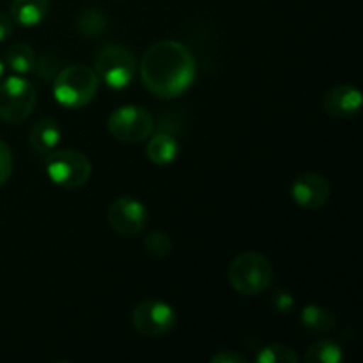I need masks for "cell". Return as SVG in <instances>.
Masks as SVG:
<instances>
[{"mask_svg":"<svg viewBox=\"0 0 363 363\" xmlns=\"http://www.w3.org/2000/svg\"><path fill=\"white\" fill-rule=\"evenodd\" d=\"M195 71V57L190 50L172 39L149 46L140 62L142 84L162 99H172L186 92L194 84Z\"/></svg>","mask_w":363,"mask_h":363,"instance_id":"6da1fadb","label":"cell"},{"mask_svg":"<svg viewBox=\"0 0 363 363\" xmlns=\"http://www.w3.org/2000/svg\"><path fill=\"white\" fill-rule=\"evenodd\" d=\"M273 282V266L261 252L247 250L233 259L229 266V284L243 296H259Z\"/></svg>","mask_w":363,"mask_h":363,"instance_id":"7a4b0ae2","label":"cell"},{"mask_svg":"<svg viewBox=\"0 0 363 363\" xmlns=\"http://www.w3.org/2000/svg\"><path fill=\"white\" fill-rule=\"evenodd\" d=\"M99 78L92 67L85 64H71L62 67L53 78V94L66 108H82L96 98Z\"/></svg>","mask_w":363,"mask_h":363,"instance_id":"3957f363","label":"cell"},{"mask_svg":"<svg viewBox=\"0 0 363 363\" xmlns=\"http://www.w3.org/2000/svg\"><path fill=\"white\" fill-rule=\"evenodd\" d=\"M38 103L34 82L23 77H9L0 82V119L9 124H20L30 117Z\"/></svg>","mask_w":363,"mask_h":363,"instance_id":"277c9868","label":"cell"},{"mask_svg":"<svg viewBox=\"0 0 363 363\" xmlns=\"http://www.w3.org/2000/svg\"><path fill=\"white\" fill-rule=\"evenodd\" d=\"M46 174L57 186L74 190L87 183L92 165L87 156L77 149H53L46 155Z\"/></svg>","mask_w":363,"mask_h":363,"instance_id":"5b68a950","label":"cell"},{"mask_svg":"<svg viewBox=\"0 0 363 363\" xmlns=\"http://www.w3.org/2000/svg\"><path fill=\"white\" fill-rule=\"evenodd\" d=\"M94 71L110 89H126L137 74V62L126 46L110 43L96 53Z\"/></svg>","mask_w":363,"mask_h":363,"instance_id":"8992f818","label":"cell"},{"mask_svg":"<svg viewBox=\"0 0 363 363\" xmlns=\"http://www.w3.org/2000/svg\"><path fill=\"white\" fill-rule=\"evenodd\" d=\"M106 128L116 140L124 144H140L155 131V119L144 106L124 105L110 113Z\"/></svg>","mask_w":363,"mask_h":363,"instance_id":"52a82bcc","label":"cell"},{"mask_svg":"<svg viewBox=\"0 0 363 363\" xmlns=\"http://www.w3.org/2000/svg\"><path fill=\"white\" fill-rule=\"evenodd\" d=\"M176 311L169 303L160 300H145L131 312V325L142 337L158 339L172 332L176 326Z\"/></svg>","mask_w":363,"mask_h":363,"instance_id":"ba28073f","label":"cell"},{"mask_svg":"<svg viewBox=\"0 0 363 363\" xmlns=\"http://www.w3.org/2000/svg\"><path fill=\"white\" fill-rule=\"evenodd\" d=\"M108 225L124 238H135L147 227L149 213L140 201L133 197H119L106 209Z\"/></svg>","mask_w":363,"mask_h":363,"instance_id":"9c48e42d","label":"cell"},{"mask_svg":"<svg viewBox=\"0 0 363 363\" xmlns=\"http://www.w3.org/2000/svg\"><path fill=\"white\" fill-rule=\"evenodd\" d=\"M332 186L321 174L305 172L298 176L291 184V197L303 209H321L326 206Z\"/></svg>","mask_w":363,"mask_h":363,"instance_id":"30bf717a","label":"cell"},{"mask_svg":"<svg viewBox=\"0 0 363 363\" xmlns=\"http://www.w3.org/2000/svg\"><path fill=\"white\" fill-rule=\"evenodd\" d=\"M362 108V92L354 85H337L323 98V110L333 119H351Z\"/></svg>","mask_w":363,"mask_h":363,"instance_id":"8fae6325","label":"cell"},{"mask_svg":"<svg viewBox=\"0 0 363 363\" xmlns=\"http://www.w3.org/2000/svg\"><path fill=\"white\" fill-rule=\"evenodd\" d=\"M60 131L59 123L52 117H43L38 123L32 124L30 128V145L35 152L39 155H48L53 149L57 147L60 140Z\"/></svg>","mask_w":363,"mask_h":363,"instance_id":"7c38bea8","label":"cell"},{"mask_svg":"<svg viewBox=\"0 0 363 363\" xmlns=\"http://www.w3.org/2000/svg\"><path fill=\"white\" fill-rule=\"evenodd\" d=\"M50 11V0H13L11 20L21 27H35L41 23Z\"/></svg>","mask_w":363,"mask_h":363,"instance_id":"4fadbf2b","label":"cell"},{"mask_svg":"<svg viewBox=\"0 0 363 363\" xmlns=\"http://www.w3.org/2000/svg\"><path fill=\"white\" fill-rule=\"evenodd\" d=\"M145 155L155 165H169L179 155V142L172 133L158 131L147 140Z\"/></svg>","mask_w":363,"mask_h":363,"instance_id":"5bb4252c","label":"cell"},{"mask_svg":"<svg viewBox=\"0 0 363 363\" xmlns=\"http://www.w3.org/2000/svg\"><path fill=\"white\" fill-rule=\"evenodd\" d=\"M300 321L301 326L312 333H330L337 325L335 315L326 307L315 303L303 307L300 314Z\"/></svg>","mask_w":363,"mask_h":363,"instance_id":"9a60e30c","label":"cell"},{"mask_svg":"<svg viewBox=\"0 0 363 363\" xmlns=\"http://www.w3.org/2000/svg\"><path fill=\"white\" fill-rule=\"evenodd\" d=\"M6 64L18 74H30L38 67L35 50L27 43H14L6 52Z\"/></svg>","mask_w":363,"mask_h":363,"instance_id":"2e32d148","label":"cell"},{"mask_svg":"<svg viewBox=\"0 0 363 363\" xmlns=\"http://www.w3.org/2000/svg\"><path fill=\"white\" fill-rule=\"evenodd\" d=\"M74 28L78 34L85 35V38L101 35L108 28V18L99 7H87L78 13L77 20H74Z\"/></svg>","mask_w":363,"mask_h":363,"instance_id":"e0dca14e","label":"cell"},{"mask_svg":"<svg viewBox=\"0 0 363 363\" xmlns=\"http://www.w3.org/2000/svg\"><path fill=\"white\" fill-rule=\"evenodd\" d=\"M342 360V347L328 339L318 340L305 351V362L308 363H340Z\"/></svg>","mask_w":363,"mask_h":363,"instance_id":"ac0fdd59","label":"cell"},{"mask_svg":"<svg viewBox=\"0 0 363 363\" xmlns=\"http://www.w3.org/2000/svg\"><path fill=\"white\" fill-rule=\"evenodd\" d=\"M255 360L259 363H298V354L293 347L286 344H268L259 350Z\"/></svg>","mask_w":363,"mask_h":363,"instance_id":"d6986e66","label":"cell"},{"mask_svg":"<svg viewBox=\"0 0 363 363\" xmlns=\"http://www.w3.org/2000/svg\"><path fill=\"white\" fill-rule=\"evenodd\" d=\"M144 248L151 257L163 259L172 252V240H170V236L167 233H162V230H152L151 234L145 236Z\"/></svg>","mask_w":363,"mask_h":363,"instance_id":"ffe728a7","label":"cell"},{"mask_svg":"<svg viewBox=\"0 0 363 363\" xmlns=\"http://www.w3.org/2000/svg\"><path fill=\"white\" fill-rule=\"evenodd\" d=\"M39 74H41L43 80L53 82V78L57 77V73L60 71V60L57 59L55 53H45L41 55V59H38V67H35Z\"/></svg>","mask_w":363,"mask_h":363,"instance_id":"44dd1931","label":"cell"},{"mask_svg":"<svg viewBox=\"0 0 363 363\" xmlns=\"http://www.w3.org/2000/svg\"><path fill=\"white\" fill-rule=\"evenodd\" d=\"M11 174H13V152L6 142L0 140V186L7 183Z\"/></svg>","mask_w":363,"mask_h":363,"instance_id":"7402d4cb","label":"cell"},{"mask_svg":"<svg viewBox=\"0 0 363 363\" xmlns=\"http://www.w3.org/2000/svg\"><path fill=\"white\" fill-rule=\"evenodd\" d=\"M272 307L280 314H289L294 308V298L287 291L277 289L272 296Z\"/></svg>","mask_w":363,"mask_h":363,"instance_id":"603a6c76","label":"cell"},{"mask_svg":"<svg viewBox=\"0 0 363 363\" xmlns=\"http://www.w3.org/2000/svg\"><path fill=\"white\" fill-rule=\"evenodd\" d=\"M213 363H247V358L241 357L240 353L233 350H223L220 353L213 354L211 357Z\"/></svg>","mask_w":363,"mask_h":363,"instance_id":"cb8c5ba5","label":"cell"},{"mask_svg":"<svg viewBox=\"0 0 363 363\" xmlns=\"http://www.w3.org/2000/svg\"><path fill=\"white\" fill-rule=\"evenodd\" d=\"M13 30H14V21L11 20V16L0 13V43L6 41V39L13 34Z\"/></svg>","mask_w":363,"mask_h":363,"instance_id":"d4e9b609","label":"cell"},{"mask_svg":"<svg viewBox=\"0 0 363 363\" xmlns=\"http://www.w3.org/2000/svg\"><path fill=\"white\" fill-rule=\"evenodd\" d=\"M2 74H4V64L2 60H0V78H2Z\"/></svg>","mask_w":363,"mask_h":363,"instance_id":"484cf974","label":"cell"}]
</instances>
